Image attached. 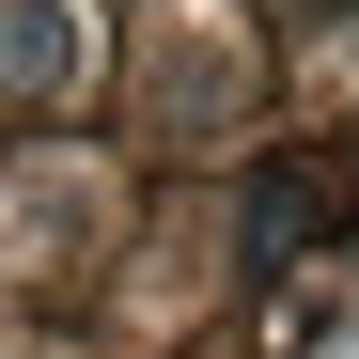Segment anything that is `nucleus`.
I'll return each instance as SVG.
<instances>
[{
    "label": "nucleus",
    "instance_id": "obj_1",
    "mask_svg": "<svg viewBox=\"0 0 359 359\" xmlns=\"http://www.w3.org/2000/svg\"><path fill=\"white\" fill-rule=\"evenodd\" d=\"M79 79V16L63 0H0V94H63Z\"/></svg>",
    "mask_w": 359,
    "mask_h": 359
}]
</instances>
